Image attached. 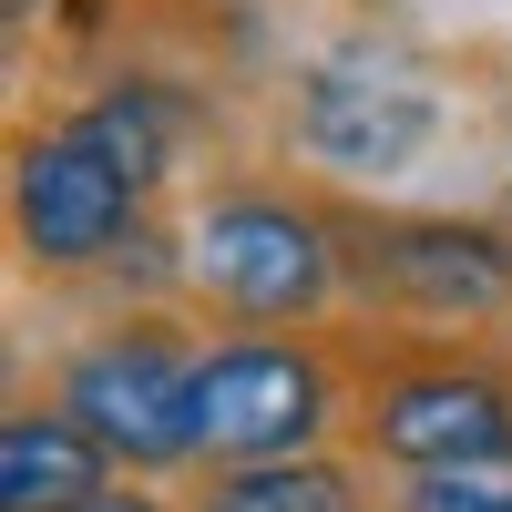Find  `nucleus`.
Listing matches in <instances>:
<instances>
[{
  "label": "nucleus",
  "instance_id": "obj_12",
  "mask_svg": "<svg viewBox=\"0 0 512 512\" xmlns=\"http://www.w3.org/2000/svg\"><path fill=\"white\" fill-rule=\"evenodd\" d=\"M72 512H185V482H154V472H113L93 502H72Z\"/></svg>",
  "mask_w": 512,
  "mask_h": 512
},
{
  "label": "nucleus",
  "instance_id": "obj_13",
  "mask_svg": "<svg viewBox=\"0 0 512 512\" xmlns=\"http://www.w3.org/2000/svg\"><path fill=\"white\" fill-rule=\"evenodd\" d=\"M502 175H512V154H502Z\"/></svg>",
  "mask_w": 512,
  "mask_h": 512
},
{
  "label": "nucleus",
  "instance_id": "obj_11",
  "mask_svg": "<svg viewBox=\"0 0 512 512\" xmlns=\"http://www.w3.org/2000/svg\"><path fill=\"white\" fill-rule=\"evenodd\" d=\"M390 512H512V461H472V472H390Z\"/></svg>",
  "mask_w": 512,
  "mask_h": 512
},
{
  "label": "nucleus",
  "instance_id": "obj_9",
  "mask_svg": "<svg viewBox=\"0 0 512 512\" xmlns=\"http://www.w3.org/2000/svg\"><path fill=\"white\" fill-rule=\"evenodd\" d=\"M113 472L123 461L82 431L52 390L11 400V420H0V512H72V502H93Z\"/></svg>",
  "mask_w": 512,
  "mask_h": 512
},
{
  "label": "nucleus",
  "instance_id": "obj_10",
  "mask_svg": "<svg viewBox=\"0 0 512 512\" xmlns=\"http://www.w3.org/2000/svg\"><path fill=\"white\" fill-rule=\"evenodd\" d=\"M72 113L93 123V134H103L123 164H134L154 195H175L185 154H195V134H205V103L185 93V82H154V72H113L103 93H82Z\"/></svg>",
  "mask_w": 512,
  "mask_h": 512
},
{
  "label": "nucleus",
  "instance_id": "obj_7",
  "mask_svg": "<svg viewBox=\"0 0 512 512\" xmlns=\"http://www.w3.org/2000/svg\"><path fill=\"white\" fill-rule=\"evenodd\" d=\"M349 441L338 328H216L195 349V461H277Z\"/></svg>",
  "mask_w": 512,
  "mask_h": 512
},
{
  "label": "nucleus",
  "instance_id": "obj_3",
  "mask_svg": "<svg viewBox=\"0 0 512 512\" xmlns=\"http://www.w3.org/2000/svg\"><path fill=\"white\" fill-rule=\"evenodd\" d=\"M338 246H349V318L359 328L512 338V226L502 216L338 195Z\"/></svg>",
  "mask_w": 512,
  "mask_h": 512
},
{
  "label": "nucleus",
  "instance_id": "obj_4",
  "mask_svg": "<svg viewBox=\"0 0 512 512\" xmlns=\"http://www.w3.org/2000/svg\"><path fill=\"white\" fill-rule=\"evenodd\" d=\"M205 318L185 297H123V308L52 349V400L93 431L123 472H154V482H185L195 472V338Z\"/></svg>",
  "mask_w": 512,
  "mask_h": 512
},
{
  "label": "nucleus",
  "instance_id": "obj_1",
  "mask_svg": "<svg viewBox=\"0 0 512 512\" xmlns=\"http://www.w3.org/2000/svg\"><path fill=\"white\" fill-rule=\"evenodd\" d=\"M175 287L205 328H338L349 318V246L328 185L216 175L185 195Z\"/></svg>",
  "mask_w": 512,
  "mask_h": 512
},
{
  "label": "nucleus",
  "instance_id": "obj_2",
  "mask_svg": "<svg viewBox=\"0 0 512 512\" xmlns=\"http://www.w3.org/2000/svg\"><path fill=\"white\" fill-rule=\"evenodd\" d=\"M338 349H349V451H369L379 472L512 461V338L338 318Z\"/></svg>",
  "mask_w": 512,
  "mask_h": 512
},
{
  "label": "nucleus",
  "instance_id": "obj_5",
  "mask_svg": "<svg viewBox=\"0 0 512 512\" xmlns=\"http://www.w3.org/2000/svg\"><path fill=\"white\" fill-rule=\"evenodd\" d=\"M154 185L123 164L82 113L11 134V246L31 287H103L134 246H154Z\"/></svg>",
  "mask_w": 512,
  "mask_h": 512
},
{
  "label": "nucleus",
  "instance_id": "obj_8",
  "mask_svg": "<svg viewBox=\"0 0 512 512\" xmlns=\"http://www.w3.org/2000/svg\"><path fill=\"white\" fill-rule=\"evenodd\" d=\"M185 512H390V472L349 441L277 451V461H195Z\"/></svg>",
  "mask_w": 512,
  "mask_h": 512
},
{
  "label": "nucleus",
  "instance_id": "obj_6",
  "mask_svg": "<svg viewBox=\"0 0 512 512\" xmlns=\"http://www.w3.org/2000/svg\"><path fill=\"white\" fill-rule=\"evenodd\" d=\"M431 144H441V82L410 52H390V41H338L277 103V154L308 185H338V195L410 175Z\"/></svg>",
  "mask_w": 512,
  "mask_h": 512
}]
</instances>
